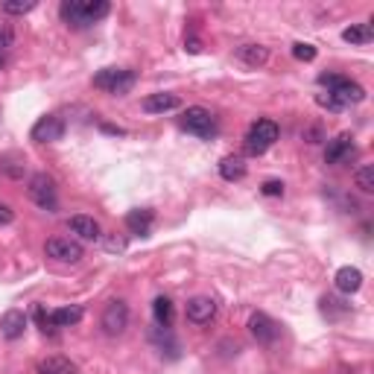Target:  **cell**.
<instances>
[{
	"instance_id": "obj_32",
	"label": "cell",
	"mask_w": 374,
	"mask_h": 374,
	"mask_svg": "<svg viewBox=\"0 0 374 374\" xmlns=\"http://www.w3.org/2000/svg\"><path fill=\"white\" fill-rule=\"evenodd\" d=\"M108 249H123V240H108Z\"/></svg>"
},
{
	"instance_id": "obj_9",
	"label": "cell",
	"mask_w": 374,
	"mask_h": 374,
	"mask_svg": "<svg viewBox=\"0 0 374 374\" xmlns=\"http://www.w3.org/2000/svg\"><path fill=\"white\" fill-rule=\"evenodd\" d=\"M249 330L261 345H275L278 337H281V328L275 325L266 313H251V316H249Z\"/></svg>"
},
{
	"instance_id": "obj_24",
	"label": "cell",
	"mask_w": 374,
	"mask_h": 374,
	"mask_svg": "<svg viewBox=\"0 0 374 374\" xmlns=\"http://www.w3.org/2000/svg\"><path fill=\"white\" fill-rule=\"evenodd\" d=\"M32 9H35V0H6V4H4L6 15H27Z\"/></svg>"
},
{
	"instance_id": "obj_7",
	"label": "cell",
	"mask_w": 374,
	"mask_h": 374,
	"mask_svg": "<svg viewBox=\"0 0 374 374\" xmlns=\"http://www.w3.org/2000/svg\"><path fill=\"white\" fill-rule=\"evenodd\" d=\"M100 325H103V330L108 333V337H120V333L129 328V307H126V301H120V299L108 301L106 310H103V316H100Z\"/></svg>"
},
{
	"instance_id": "obj_5",
	"label": "cell",
	"mask_w": 374,
	"mask_h": 374,
	"mask_svg": "<svg viewBox=\"0 0 374 374\" xmlns=\"http://www.w3.org/2000/svg\"><path fill=\"white\" fill-rule=\"evenodd\" d=\"M182 126L196 135V137H213L216 132V120H213V114L202 106H190L185 114H182Z\"/></svg>"
},
{
	"instance_id": "obj_22",
	"label": "cell",
	"mask_w": 374,
	"mask_h": 374,
	"mask_svg": "<svg viewBox=\"0 0 374 374\" xmlns=\"http://www.w3.org/2000/svg\"><path fill=\"white\" fill-rule=\"evenodd\" d=\"M38 374H76V366L68 357H47L38 363Z\"/></svg>"
},
{
	"instance_id": "obj_12",
	"label": "cell",
	"mask_w": 374,
	"mask_h": 374,
	"mask_svg": "<svg viewBox=\"0 0 374 374\" xmlns=\"http://www.w3.org/2000/svg\"><path fill=\"white\" fill-rule=\"evenodd\" d=\"M185 316L190 325H211V319L216 316V301L208 299V295H196V299L187 301Z\"/></svg>"
},
{
	"instance_id": "obj_3",
	"label": "cell",
	"mask_w": 374,
	"mask_h": 374,
	"mask_svg": "<svg viewBox=\"0 0 374 374\" xmlns=\"http://www.w3.org/2000/svg\"><path fill=\"white\" fill-rule=\"evenodd\" d=\"M94 88H100L106 94H114V96H123L135 88V70H126V68H106L94 76Z\"/></svg>"
},
{
	"instance_id": "obj_16",
	"label": "cell",
	"mask_w": 374,
	"mask_h": 374,
	"mask_svg": "<svg viewBox=\"0 0 374 374\" xmlns=\"http://www.w3.org/2000/svg\"><path fill=\"white\" fill-rule=\"evenodd\" d=\"M333 281H337V289H339V292L351 295V292H357V289L363 287V272H360L357 266H342Z\"/></svg>"
},
{
	"instance_id": "obj_23",
	"label": "cell",
	"mask_w": 374,
	"mask_h": 374,
	"mask_svg": "<svg viewBox=\"0 0 374 374\" xmlns=\"http://www.w3.org/2000/svg\"><path fill=\"white\" fill-rule=\"evenodd\" d=\"M342 38L348 44H368L371 42V24H351L342 32Z\"/></svg>"
},
{
	"instance_id": "obj_25",
	"label": "cell",
	"mask_w": 374,
	"mask_h": 374,
	"mask_svg": "<svg viewBox=\"0 0 374 374\" xmlns=\"http://www.w3.org/2000/svg\"><path fill=\"white\" fill-rule=\"evenodd\" d=\"M354 179H357V187H360L363 193H371V190H374V170H371V167H360Z\"/></svg>"
},
{
	"instance_id": "obj_27",
	"label": "cell",
	"mask_w": 374,
	"mask_h": 374,
	"mask_svg": "<svg viewBox=\"0 0 374 374\" xmlns=\"http://www.w3.org/2000/svg\"><path fill=\"white\" fill-rule=\"evenodd\" d=\"M15 44V30L9 24H0V58H4V53Z\"/></svg>"
},
{
	"instance_id": "obj_19",
	"label": "cell",
	"mask_w": 374,
	"mask_h": 374,
	"mask_svg": "<svg viewBox=\"0 0 374 374\" xmlns=\"http://www.w3.org/2000/svg\"><path fill=\"white\" fill-rule=\"evenodd\" d=\"M237 58L249 68H261V65H266L269 50L263 44H243V47H237Z\"/></svg>"
},
{
	"instance_id": "obj_13",
	"label": "cell",
	"mask_w": 374,
	"mask_h": 374,
	"mask_svg": "<svg viewBox=\"0 0 374 374\" xmlns=\"http://www.w3.org/2000/svg\"><path fill=\"white\" fill-rule=\"evenodd\" d=\"M24 330H27V316H24V310H6L4 316H0V333H4V339H9V342L21 339Z\"/></svg>"
},
{
	"instance_id": "obj_31",
	"label": "cell",
	"mask_w": 374,
	"mask_h": 374,
	"mask_svg": "<svg viewBox=\"0 0 374 374\" xmlns=\"http://www.w3.org/2000/svg\"><path fill=\"white\" fill-rule=\"evenodd\" d=\"M185 47H187L190 53H199V50H202V44H199V38H187V42H185Z\"/></svg>"
},
{
	"instance_id": "obj_18",
	"label": "cell",
	"mask_w": 374,
	"mask_h": 374,
	"mask_svg": "<svg viewBox=\"0 0 374 374\" xmlns=\"http://www.w3.org/2000/svg\"><path fill=\"white\" fill-rule=\"evenodd\" d=\"M82 316H85V310H82L80 304H70V307L53 310V313H50V322H53V328H70V325H76V322H82Z\"/></svg>"
},
{
	"instance_id": "obj_21",
	"label": "cell",
	"mask_w": 374,
	"mask_h": 374,
	"mask_svg": "<svg viewBox=\"0 0 374 374\" xmlns=\"http://www.w3.org/2000/svg\"><path fill=\"white\" fill-rule=\"evenodd\" d=\"M152 316H155V322H158V328H170L173 325L175 310H173V301L167 299V295H158V299L152 301Z\"/></svg>"
},
{
	"instance_id": "obj_2",
	"label": "cell",
	"mask_w": 374,
	"mask_h": 374,
	"mask_svg": "<svg viewBox=\"0 0 374 374\" xmlns=\"http://www.w3.org/2000/svg\"><path fill=\"white\" fill-rule=\"evenodd\" d=\"M319 82L328 88L325 94H330L333 100H337V106H339V108H345V106H357V103H363V100H366L363 85L345 80V76H337V73H322V76H319Z\"/></svg>"
},
{
	"instance_id": "obj_1",
	"label": "cell",
	"mask_w": 374,
	"mask_h": 374,
	"mask_svg": "<svg viewBox=\"0 0 374 374\" xmlns=\"http://www.w3.org/2000/svg\"><path fill=\"white\" fill-rule=\"evenodd\" d=\"M62 18L70 27H91L111 12L108 0H65L62 4Z\"/></svg>"
},
{
	"instance_id": "obj_15",
	"label": "cell",
	"mask_w": 374,
	"mask_h": 374,
	"mask_svg": "<svg viewBox=\"0 0 374 374\" xmlns=\"http://www.w3.org/2000/svg\"><path fill=\"white\" fill-rule=\"evenodd\" d=\"M152 211H147V208H141V211H129V216H126V228L132 231V234H137V237H149V231H152Z\"/></svg>"
},
{
	"instance_id": "obj_14",
	"label": "cell",
	"mask_w": 374,
	"mask_h": 374,
	"mask_svg": "<svg viewBox=\"0 0 374 374\" xmlns=\"http://www.w3.org/2000/svg\"><path fill=\"white\" fill-rule=\"evenodd\" d=\"M70 231L76 234V237H82V240H100L103 237L100 223H96L94 216H85V213L70 216Z\"/></svg>"
},
{
	"instance_id": "obj_26",
	"label": "cell",
	"mask_w": 374,
	"mask_h": 374,
	"mask_svg": "<svg viewBox=\"0 0 374 374\" xmlns=\"http://www.w3.org/2000/svg\"><path fill=\"white\" fill-rule=\"evenodd\" d=\"M292 56L299 58V62H313V58H316V47L299 42V44H292Z\"/></svg>"
},
{
	"instance_id": "obj_17",
	"label": "cell",
	"mask_w": 374,
	"mask_h": 374,
	"mask_svg": "<svg viewBox=\"0 0 374 374\" xmlns=\"http://www.w3.org/2000/svg\"><path fill=\"white\" fill-rule=\"evenodd\" d=\"M179 96L175 94H149L147 100H144V111L147 114H164V111H173V108H179Z\"/></svg>"
},
{
	"instance_id": "obj_30",
	"label": "cell",
	"mask_w": 374,
	"mask_h": 374,
	"mask_svg": "<svg viewBox=\"0 0 374 374\" xmlns=\"http://www.w3.org/2000/svg\"><path fill=\"white\" fill-rule=\"evenodd\" d=\"M12 216H15V213H12V208L0 202V225H9V223H12Z\"/></svg>"
},
{
	"instance_id": "obj_4",
	"label": "cell",
	"mask_w": 374,
	"mask_h": 374,
	"mask_svg": "<svg viewBox=\"0 0 374 374\" xmlns=\"http://www.w3.org/2000/svg\"><path fill=\"white\" fill-rule=\"evenodd\" d=\"M275 141H278V123L275 120H258L251 123L246 135V152L249 155H263Z\"/></svg>"
},
{
	"instance_id": "obj_10",
	"label": "cell",
	"mask_w": 374,
	"mask_h": 374,
	"mask_svg": "<svg viewBox=\"0 0 374 374\" xmlns=\"http://www.w3.org/2000/svg\"><path fill=\"white\" fill-rule=\"evenodd\" d=\"M354 155H357V144H354V137L345 132V135H337V137H333V141L328 144L325 161H328V164H348Z\"/></svg>"
},
{
	"instance_id": "obj_29",
	"label": "cell",
	"mask_w": 374,
	"mask_h": 374,
	"mask_svg": "<svg viewBox=\"0 0 374 374\" xmlns=\"http://www.w3.org/2000/svg\"><path fill=\"white\" fill-rule=\"evenodd\" d=\"M316 103H319V106H325V108H330V111H342L330 94H319V96H316Z\"/></svg>"
},
{
	"instance_id": "obj_28",
	"label": "cell",
	"mask_w": 374,
	"mask_h": 374,
	"mask_svg": "<svg viewBox=\"0 0 374 374\" xmlns=\"http://www.w3.org/2000/svg\"><path fill=\"white\" fill-rule=\"evenodd\" d=\"M261 193H263V196H284V182L269 179V182L261 185Z\"/></svg>"
},
{
	"instance_id": "obj_11",
	"label": "cell",
	"mask_w": 374,
	"mask_h": 374,
	"mask_svg": "<svg viewBox=\"0 0 374 374\" xmlns=\"http://www.w3.org/2000/svg\"><path fill=\"white\" fill-rule=\"evenodd\" d=\"M62 135H65V120L56 114L42 117V120L32 126V141H38V144H56V141H62Z\"/></svg>"
},
{
	"instance_id": "obj_6",
	"label": "cell",
	"mask_w": 374,
	"mask_h": 374,
	"mask_svg": "<svg viewBox=\"0 0 374 374\" xmlns=\"http://www.w3.org/2000/svg\"><path fill=\"white\" fill-rule=\"evenodd\" d=\"M30 199L38 205V208H44V211H56V182L50 179L47 173H35L32 179H30Z\"/></svg>"
},
{
	"instance_id": "obj_20",
	"label": "cell",
	"mask_w": 374,
	"mask_h": 374,
	"mask_svg": "<svg viewBox=\"0 0 374 374\" xmlns=\"http://www.w3.org/2000/svg\"><path fill=\"white\" fill-rule=\"evenodd\" d=\"M220 175L225 182H240L246 175V164H243L240 155H225V158L220 161Z\"/></svg>"
},
{
	"instance_id": "obj_8",
	"label": "cell",
	"mask_w": 374,
	"mask_h": 374,
	"mask_svg": "<svg viewBox=\"0 0 374 374\" xmlns=\"http://www.w3.org/2000/svg\"><path fill=\"white\" fill-rule=\"evenodd\" d=\"M44 251H47V258H53L58 263H80L82 261V246L76 243V240H68V237H53V240H47Z\"/></svg>"
}]
</instances>
